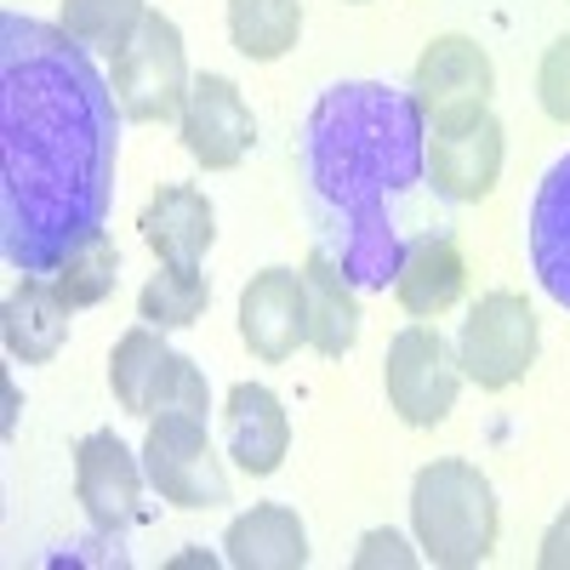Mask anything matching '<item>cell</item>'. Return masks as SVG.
<instances>
[{
    "mask_svg": "<svg viewBox=\"0 0 570 570\" xmlns=\"http://www.w3.org/2000/svg\"><path fill=\"white\" fill-rule=\"evenodd\" d=\"M115 86L63 29L0 18V252L18 274H58L115 200Z\"/></svg>",
    "mask_w": 570,
    "mask_h": 570,
    "instance_id": "cell-1",
    "label": "cell"
},
{
    "mask_svg": "<svg viewBox=\"0 0 570 570\" xmlns=\"http://www.w3.org/2000/svg\"><path fill=\"white\" fill-rule=\"evenodd\" d=\"M428 171V120L411 91L383 80H337L320 91L303 126V188L331 252L354 292H383L400 268V206Z\"/></svg>",
    "mask_w": 570,
    "mask_h": 570,
    "instance_id": "cell-2",
    "label": "cell"
},
{
    "mask_svg": "<svg viewBox=\"0 0 570 570\" xmlns=\"http://www.w3.org/2000/svg\"><path fill=\"white\" fill-rule=\"evenodd\" d=\"M411 525H416V548L434 564L468 570L491 559L497 548V491L462 456L428 462L411 485Z\"/></svg>",
    "mask_w": 570,
    "mask_h": 570,
    "instance_id": "cell-3",
    "label": "cell"
},
{
    "mask_svg": "<svg viewBox=\"0 0 570 570\" xmlns=\"http://www.w3.org/2000/svg\"><path fill=\"white\" fill-rule=\"evenodd\" d=\"M109 389H115L126 416H166V411L206 416L212 411L200 365L188 354H177V348H166V337L149 320L131 325L126 337L115 343V354H109Z\"/></svg>",
    "mask_w": 570,
    "mask_h": 570,
    "instance_id": "cell-4",
    "label": "cell"
},
{
    "mask_svg": "<svg viewBox=\"0 0 570 570\" xmlns=\"http://www.w3.org/2000/svg\"><path fill=\"white\" fill-rule=\"evenodd\" d=\"M115 104L126 120L155 126V120H183L188 104V58H183V29L166 12H149L142 29L115 52Z\"/></svg>",
    "mask_w": 570,
    "mask_h": 570,
    "instance_id": "cell-5",
    "label": "cell"
},
{
    "mask_svg": "<svg viewBox=\"0 0 570 570\" xmlns=\"http://www.w3.org/2000/svg\"><path fill=\"white\" fill-rule=\"evenodd\" d=\"M537 314L519 292H485L468 308L456 331V365L468 383H480L485 394L513 389L519 376L537 365Z\"/></svg>",
    "mask_w": 570,
    "mask_h": 570,
    "instance_id": "cell-6",
    "label": "cell"
},
{
    "mask_svg": "<svg viewBox=\"0 0 570 570\" xmlns=\"http://www.w3.org/2000/svg\"><path fill=\"white\" fill-rule=\"evenodd\" d=\"M142 473L171 508H223L228 502V473L212 451L206 416H149V440H142Z\"/></svg>",
    "mask_w": 570,
    "mask_h": 570,
    "instance_id": "cell-7",
    "label": "cell"
},
{
    "mask_svg": "<svg viewBox=\"0 0 570 570\" xmlns=\"http://www.w3.org/2000/svg\"><path fill=\"white\" fill-rule=\"evenodd\" d=\"M383 383H389V405L411 428H440L451 416V405H456V389H462L456 348L440 337V325L416 320L389 343Z\"/></svg>",
    "mask_w": 570,
    "mask_h": 570,
    "instance_id": "cell-8",
    "label": "cell"
},
{
    "mask_svg": "<svg viewBox=\"0 0 570 570\" xmlns=\"http://www.w3.org/2000/svg\"><path fill=\"white\" fill-rule=\"evenodd\" d=\"M428 177H434V195L456 206H480L502 177V120L491 109L434 120V131H428Z\"/></svg>",
    "mask_w": 570,
    "mask_h": 570,
    "instance_id": "cell-9",
    "label": "cell"
},
{
    "mask_svg": "<svg viewBox=\"0 0 570 570\" xmlns=\"http://www.w3.org/2000/svg\"><path fill=\"white\" fill-rule=\"evenodd\" d=\"M491 91H497V69L485 58V46L468 35H434L411 69V98L428 126L491 109Z\"/></svg>",
    "mask_w": 570,
    "mask_h": 570,
    "instance_id": "cell-10",
    "label": "cell"
},
{
    "mask_svg": "<svg viewBox=\"0 0 570 570\" xmlns=\"http://www.w3.org/2000/svg\"><path fill=\"white\" fill-rule=\"evenodd\" d=\"M142 480H149V473L137 468V456L109 434V428H98V434H86L75 445V497L104 537H120L126 525L142 519Z\"/></svg>",
    "mask_w": 570,
    "mask_h": 570,
    "instance_id": "cell-11",
    "label": "cell"
},
{
    "mask_svg": "<svg viewBox=\"0 0 570 570\" xmlns=\"http://www.w3.org/2000/svg\"><path fill=\"white\" fill-rule=\"evenodd\" d=\"M257 142V120L228 75H200L183 104V149L206 171H234Z\"/></svg>",
    "mask_w": 570,
    "mask_h": 570,
    "instance_id": "cell-12",
    "label": "cell"
},
{
    "mask_svg": "<svg viewBox=\"0 0 570 570\" xmlns=\"http://www.w3.org/2000/svg\"><path fill=\"white\" fill-rule=\"evenodd\" d=\"M240 337L263 365L292 360L308 343V279L297 268H263L240 292Z\"/></svg>",
    "mask_w": 570,
    "mask_h": 570,
    "instance_id": "cell-13",
    "label": "cell"
},
{
    "mask_svg": "<svg viewBox=\"0 0 570 570\" xmlns=\"http://www.w3.org/2000/svg\"><path fill=\"white\" fill-rule=\"evenodd\" d=\"M462 285H468V263H462V246L445 228L405 240L400 268H394V297L411 320H440L445 308H456Z\"/></svg>",
    "mask_w": 570,
    "mask_h": 570,
    "instance_id": "cell-14",
    "label": "cell"
},
{
    "mask_svg": "<svg viewBox=\"0 0 570 570\" xmlns=\"http://www.w3.org/2000/svg\"><path fill=\"white\" fill-rule=\"evenodd\" d=\"M223 440H228V456L263 480V473H274L285 462V451H292V416H285L274 389L234 383L228 405H223Z\"/></svg>",
    "mask_w": 570,
    "mask_h": 570,
    "instance_id": "cell-15",
    "label": "cell"
},
{
    "mask_svg": "<svg viewBox=\"0 0 570 570\" xmlns=\"http://www.w3.org/2000/svg\"><path fill=\"white\" fill-rule=\"evenodd\" d=\"M137 228H142V240H149V252L160 263H200L217 240V212H212V200L200 195V188L171 183L142 206Z\"/></svg>",
    "mask_w": 570,
    "mask_h": 570,
    "instance_id": "cell-16",
    "label": "cell"
},
{
    "mask_svg": "<svg viewBox=\"0 0 570 570\" xmlns=\"http://www.w3.org/2000/svg\"><path fill=\"white\" fill-rule=\"evenodd\" d=\"M223 559L234 570H303L308 564V531L285 502H257L240 513L223 537Z\"/></svg>",
    "mask_w": 570,
    "mask_h": 570,
    "instance_id": "cell-17",
    "label": "cell"
},
{
    "mask_svg": "<svg viewBox=\"0 0 570 570\" xmlns=\"http://www.w3.org/2000/svg\"><path fill=\"white\" fill-rule=\"evenodd\" d=\"M69 314L75 308L58 297L52 274H23L12 285V297H7V320H0V331H7V354L23 360V365H46L69 337Z\"/></svg>",
    "mask_w": 570,
    "mask_h": 570,
    "instance_id": "cell-18",
    "label": "cell"
},
{
    "mask_svg": "<svg viewBox=\"0 0 570 570\" xmlns=\"http://www.w3.org/2000/svg\"><path fill=\"white\" fill-rule=\"evenodd\" d=\"M531 263L542 292L559 308H570V155L553 160V171L542 177L531 200Z\"/></svg>",
    "mask_w": 570,
    "mask_h": 570,
    "instance_id": "cell-19",
    "label": "cell"
},
{
    "mask_svg": "<svg viewBox=\"0 0 570 570\" xmlns=\"http://www.w3.org/2000/svg\"><path fill=\"white\" fill-rule=\"evenodd\" d=\"M303 279H308V343L325 354V360H343L354 343H360V303H354V285L348 274L331 263V252H314L303 263Z\"/></svg>",
    "mask_w": 570,
    "mask_h": 570,
    "instance_id": "cell-20",
    "label": "cell"
},
{
    "mask_svg": "<svg viewBox=\"0 0 570 570\" xmlns=\"http://www.w3.org/2000/svg\"><path fill=\"white\" fill-rule=\"evenodd\" d=\"M303 35V0H228V40L252 63H274Z\"/></svg>",
    "mask_w": 570,
    "mask_h": 570,
    "instance_id": "cell-21",
    "label": "cell"
},
{
    "mask_svg": "<svg viewBox=\"0 0 570 570\" xmlns=\"http://www.w3.org/2000/svg\"><path fill=\"white\" fill-rule=\"evenodd\" d=\"M212 303V279L200 274V263H160V274L137 292V314L155 331H183L195 325Z\"/></svg>",
    "mask_w": 570,
    "mask_h": 570,
    "instance_id": "cell-22",
    "label": "cell"
},
{
    "mask_svg": "<svg viewBox=\"0 0 570 570\" xmlns=\"http://www.w3.org/2000/svg\"><path fill=\"white\" fill-rule=\"evenodd\" d=\"M142 18H149L142 0H63V29L86 52H109V58L142 29Z\"/></svg>",
    "mask_w": 570,
    "mask_h": 570,
    "instance_id": "cell-23",
    "label": "cell"
},
{
    "mask_svg": "<svg viewBox=\"0 0 570 570\" xmlns=\"http://www.w3.org/2000/svg\"><path fill=\"white\" fill-rule=\"evenodd\" d=\"M115 279H120V252H115V240L109 234H91V240L52 274V285H58V297L69 303V308H91V303H104L109 292H115Z\"/></svg>",
    "mask_w": 570,
    "mask_h": 570,
    "instance_id": "cell-24",
    "label": "cell"
},
{
    "mask_svg": "<svg viewBox=\"0 0 570 570\" xmlns=\"http://www.w3.org/2000/svg\"><path fill=\"white\" fill-rule=\"evenodd\" d=\"M537 98L548 109V120L570 126V35L553 40L542 52V69H537Z\"/></svg>",
    "mask_w": 570,
    "mask_h": 570,
    "instance_id": "cell-25",
    "label": "cell"
},
{
    "mask_svg": "<svg viewBox=\"0 0 570 570\" xmlns=\"http://www.w3.org/2000/svg\"><path fill=\"white\" fill-rule=\"evenodd\" d=\"M376 564H394V570H411L416 553L405 548V537L394 531H365L360 537V553H354V570H376Z\"/></svg>",
    "mask_w": 570,
    "mask_h": 570,
    "instance_id": "cell-26",
    "label": "cell"
},
{
    "mask_svg": "<svg viewBox=\"0 0 570 570\" xmlns=\"http://www.w3.org/2000/svg\"><path fill=\"white\" fill-rule=\"evenodd\" d=\"M537 564H542V570H570V508L548 525V537H542V548H537Z\"/></svg>",
    "mask_w": 570,
    "mask_h": 570,
    "instance_id": "cell-27",
    "label": "cell"
}]
</instances>
